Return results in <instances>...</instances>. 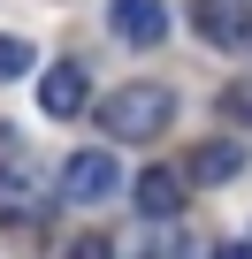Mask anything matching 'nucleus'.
<instances>
[{
    "instance_id": "9b49d317",
    "label": "nucleus",
    "mask_w": 252,
    "mask_h": 259,
    "mask_svg": "<svg viewBox=\"0 0 252 259\" xmlns=\"http://www.w3.org/2000/svg\"><path fill=\"white\" fill-rule=\"evenodd\" d=\"M61 259H107V236H99V229H92V236H77V244H69V251H61Z\"/></svg>"
},
{
    "instance_id": "f257e3e1",
    "label": "nucleus",
    "mask_w": 252,
    "mask_h": 259,
    "mask_svg": "<svg viewBox=\"0 0 252 259\" xmlns=\"http://www.w3.org/2000/svg\"><path fill=\"white\" fill-rule=\"evenodd\" d=\"M176 122V92L168 84H122L99 99V130L107 138H161Z\"/></svg>"
},
{
    "instance_id": "423d86ee",
    "label": "nucleus",
    "mask_w": 252,
    "mask_h": 259,
    "mask_svg": "<svg viewBox=\"0 0 252 259\" xmlns=\"http://www.w3.org/2000/svg\"><path fill=\"white\" fill-rule=\"evenodd\" d=\"M115 38L122 46H161L168 38V8H161V0H115Z\"/></svg>"
},
{
    "instance_id": "20e7f679",
    "label": "nucleus",
    "mask_w": 252,
    "mask_h": 259,
    "mask_svg": "<svg viewBox=\"0 0 252 259\" xmlns=\"http://www.w3.org/2000/svg\"><path fill=\"white\" fill-rule=\"evenodd\" d=\"M191 31L206 46H252V0H191Z\"/></svg>"
},
{
    "instance_id": "1a4fd4ad",
    "label": "nucleus",
    "mask_w": 252,
    "mask_h": 259,
    "mask_svg": "<svg viewBox=\"0 0 252 259\" xmlns=\"http://www.w3.org/2000/svg\"><path fill=\"white\" fill-rule=\"evenodd\" d=\"M31 69H39V46L0 31V84H16V76H31Z\"/></svg>"
},
{
    "instance_id": "6e6552de",
    "label": "nucleus",
    "mask_w": 252,
    "mask_h": 259,
    "mask_svg": "<svg viewBox=\"0 0 252 259\" xmlns=\"http://www.w3.org/2000/svg\"><path fill=\"white\" fill-rule=\"evenodd\" d=\"M237 168H244V145H229V138H214V145L191 153V176H199V183H229Z\"/></svg>"
},
{
    "instance_id": "f8f14e48",
    "label": "nucleus",
    "mask_w": 252,
    "mask_h": 259,
    "mask_svg": "<svg viewBox=\"0 0 252 259\" xmlns=\"http://www.w3.org/2000/svg\"><path fill=\"white\" fill-rule=\"evenodd\" d=\"M214 259H252V244H222V251H214Z\"/></svg>"
},
{
    "instance_id": "0eeeda50",
    "label": "nucleus",
    "mask_w": 252,
    "mask_h": 259,
    "mask_svg": "<svg viewBox=\"0 0 252 259\" xmlns=\"http://www.w3.org/2000/svg\"><path fill=\"white\" fill-rule=\"evenodd\" d=\"M176 206H184V176H176V168H146V176H138V213H146V221H168Z\"/></svg>"
},
{
    "instance_id": "39448f33",
    "label": "nucleus",
    "mask_w": 252,
    "mask_h": 259,
    "mask_svg": "<svg viewBox=\"0 0 252 259\" xmlns=\"http://www.w3.org/2000/svg\"><path fill=\"white\" fill-rule=\"evenodd\" d=\"M84 92H92L84 61H54V69L39 76V107H46L54 122H77V114H84Z\"/></svg>"
},
{
    "instance_id": "7ed1b4c3",
    "label": "nucleus",
    "mask_w": 252,
    "mask_h": 259,
    "mask_svg": "<svg viewBox=\"0 0 252 259\" xmlns=\"http://www.w3.org/2000/svg\"><path fill=\"white\" fill-rule=\"evenodd\" d=\"M39 213H46V176H39V160H0V221H8V229L23 221V229H31Z\"/></svg>"
},
{
    "instance_id": "f03ea898",
    "label": "nucleus",
    "mask_w": 252,
    "mask_h": 259,
    "mask_svg": "<svg viewBox=\"0 0 252 259\" xmlns=\"http://www.w3.org/2000/svg\"><path fill=\"white\" fill-rule=\"evenodd\" d=\"M122 191V168H115V153H69L61 160V198H77V206H99V198H115Z\"/></svg>"
},
{
    "instance_id": "9d476101",
    "label": "nucleus",
    "mask_w": 252,
    "mask_h": 259,
    "mask_svg": "<svg viewBox=\"0 0 252 259\" xmlns=\"http://www.w3.org/2000/svg\"><path fill=\"white\" fill-rule=\"evenodd\" d=\"M222 114L252 130V76H237V84H222Z\"/></svg>"
}]
</instances>
